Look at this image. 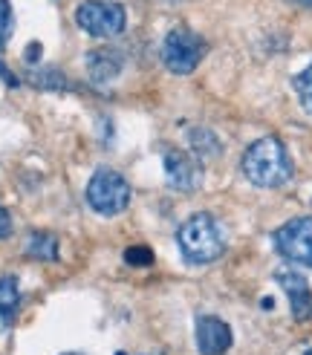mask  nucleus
I'll return each mask as SVG.
<instances>
[{
  "label": "nucleus",
  "mask_w": 312,
  "mask_h": 355,
  "mask_svg": "<svg viewBox=\"0 0 312 355\" xmlns=\"http://www.w3.org/2000/svg\"><path fill=\"white\" fill-rule=\"evenodd\" d=\"M243 173L257 188H281L292 180V156L277 136H263L252 141L243 153Z\"/></svg>",
  "instance_id": "nucleus-1"
},
{
  "label": "nucleus",
  "mask_w": 312,
  "mask_h": 355,
  "mask_svg": "<svg viewBox=\"0 0 312 355\" xmlns=\"http://www.w3.org/2000/svg\"><path fill=\"white\" fill-rule=\"evenodd\" d=\"M177 243H180V252L188 263L194 266H205V263H214L223 257L225 252V232L217 217L211 214H194L188 217L180 232H177Z\"/></svg>",
  "instance_id": "nucleus-2"
},
{
  "label": "nucleus",
  "mask_w": 312,
  "mask_h": 355,
  "mask_svg": "<svg viewBox=\"0 0 312 355\" xmlns=\"http://www.w3.org/2000/svg\"><path fill=\"white\" fill-rule=\"evenodd\" d=\"M87 205H90L96 214L101 217H119L121 211L130 205V185L121 173L110 171V168H101L90 176L87 182Z\"/></svg>",
  "instance_id": "nucleus-3"
},
{
  "label": "nucleus",
  "mask_w": 312,
  "mask_h": 355,
  "mask_svg": "<svg viewBox=\"0 0 312 355\" xmlns=\"http://www.w3.org/2000/svg\"><path fill=\"white\" fill-rule=\"evenodd\" d=\"M208 44L200 38L197 32H191L185 26L171 29L162 41V64L171 69L173 76H191L205 58Z\"/></svg>",
  "instance_id": "nucleus-4"
},
{
  "label": "nucleus",
  "mask_w": 312,
  "mask_h": 355,
  "mask_svg": "<svg viewBox=\"0 0 312 355\" xmlns=\"http://www.w3.org/2000/svg\"><path fill=\"white\" fill-rule=\"evenodd\" d=\"M76 24L93 38H116L128 24V12L113 0H84L76 9Z\"/></svg>",
  "instance_id": "nucleus-5"
},
{
  "label": "nucleus",
  "mask_w": 312,
  "mask_h": 355,
  "mask_svg": "<svg viewBox=\"0 0 312 355\" xmlns=\"http://www.w3.org/2000/svg\"><path fill=\"white\" fill-rule=\"evenodd\" d=\"M275 248L277 254L301 263L312 269V214L309 217H295L289 223H284L275 232Z\"/></svg>",
  "instance_id": "nucleus-6"
},
{
  "label": "nucleus",
  "mask_w": 312,
  "mask_h": 355,
  "mask_svg": "<svg viewBox=\"0 0 312 355\" xmlns=\"http://www.w3.org/2000/svg\"><path fill=\"white\" fill-rule=\"evenodd\" d=\"M165 176H168V185L173 191L191 193L202 185V165L194 153L168 150L165 153Z\"/></svg>",
  "instance_id": "nucleus-7"
},
{
  "label": "nucleus",
  "mask_w": 312,
  "mask_h": 355,
  "mask_svg": "<svg viewBox=\"0 0 312 355\" xmlns=\"http://www.w3.org/2000/svg\"><path fill=\"white\" fill-rule=\"evenodd\" d=\"M194 335H197L200 355H225L232 349V341H234L232 327L217 315H200Z\"/></svg>",
  "instance_id": "nucleus-8"
},
{
  "label": "nucleus",
  "mask_w": 312,
  "mask_h": 355,
  "mask_svg": "<svg viewBox=\"0 0 312 355\" xmlns=\"http://www.w3.org/2000/svg\"><path fill=\"white\" fill-rule=\"evenodd\" d=\"M275 280L289 297V309L295 321H309L312 318V289H309V280L295 272V269H277Z\"/></svg>",
  "instance_id": "nucleus-9"
},
{
  "label": "nucleus",
  "mask_w": 312,
  "mask_h": 355,
  "mask_svg": "<svg viewBox=\"0 0 312 355\" xmlns=\"http://www.w3.org/2000/svg\"><path fill=\"white\" fill-rule=\"evenodd\" d=\"M121 73V55L110 49H98L87 55V76L93 84H110Z\"/></svg>",
  "instance_id": "nucleus-10"
},
{
  "label": "nucleus",
  "mask_w": 312,
  "mask_h": 355,
  "mask_svg": "<svg viewBox=\"0 0 312 355\" xmlns=\"http://www.w3.org/2000/svg\"><path fill=\"white\" fill-rule=\"evenodd\" d=\"M17 306H21V286H17L15 275L0 277V329H9L17 318Z\"/></svg>",
  "instance_id": "nucleus-11"
},
{
  "label": "nucleus",
  "mask_w": 312,
  "mask_h": 355,
  "mask_svg": "<svg viewBox=\"0 0 312 355\" xmlns=\"http://www.w3.org/2000/svg\"><path fill=\"white\" fill-rule=\"evenodd\" d=\"M188 145H191V153H194L200 162H205V159H217L223 153L220 139L208 128H191L188 130Z\"/></svg>",
  "instance_id": "nucleus-12"
},
{
  "label": "nucleus",
  "mask_w": 312,
  "mask_h": 355,
  "mask_svg": "<svg viewBox=\"0 0 312 355\" xmlns=\"http://www.w3.org/2000/svg\"><path fill=\"white\" fill-rule=\"evenodd\" d=\"M26 254L35 260H58V240L49 232H32L26 240Z\"/></svg>",
  "instance_id": "nucleus-13"
},
{
  "label": "nucleus",
  "mask_w": 312,
  "mask_h": 355,
  "mask_svg": "<svg viewBox=\"0 0 312 355\" xmlns=\"http://www.w3.org/2000/svg\"><path fill=\"white\" fill-rule=\"evenodd\" d=\"M295 93H298V101H301V107L312 116V64L304 69L301 76H295Z\"/></svg>",
  "instance_id": "nucleus-14"
},
{
  "label": "nucleus",
  "mask_w": 312,
  "mask_h": 355,
  "mask_svg": "<svg viewBox=\"0 0 312 355\" xmlns=\"http://www.w3.org/2000/svg\"><path fill=\"white\" fill-rule=\"evenodd\" d=\"M29 81H32L35 87H44V90H64V87H67V81H64L52 67L41 69V73H32Z\"/></svg>",
  "instance_id": "nucleus-15"
},
{
  "label": "nucleus",
  "mask_w": 312,
  "mask_h": 355,
  "mask_svg": "<svg viewBox=\"0 0 312 355\" xmlns=\"http://www.w3.org/2000/svg\"><path fill=\"white\" fill-rule=\"evenodd\" d=\"M12 24H15V17H12V3L9 0H0V49H3L12 38Z\"/></svg>",
  "instance_id": "nucleus-16"
},
{
  "label": "nucleus",
  "mask_w": 312,
  "mask_h": 355,
  "mask_svg": "<svg viewBox=\"0 0 312 355\" xmlns=\"http://www.w3.org/2000/svg\"><path fill=\"white\" fill-rule=\"evenodd\" d=\"M125 260L130 266H150L153 254H150V248H145V245H133V248H128V252H125Z\"/></svg>",
  "instance_id": "nucleus-17"
},
{
  "label": "nucleus",
  "mask_w": 312,
  "mask_h": 355,
  "mask_svg": "<svg viewBox=\"0 0 312 355\" xmlns=\"http://www.w3.org/2000/svg\"><path fill=\"white\" fill-rule=\"evenodd\" d=\"M12 234V217H9V211L0 205V240H6Z\"/></svg>",
  "instance_id": "nucleus-18"
},
{
  "label": "nucleus",
  "mask_w": 312,
  "mask_h": 355,
  "mask_svg": "<svg viewBox=\"0 0 312 355\" xmlns=\"http://www.w3.org/2000/svg\"><path fill=\"white\" fill-rule=\"evenodd\" d=\"M41 55V46L38 44H29V49H26V61H35Z\"/></svg>",
  "instance_id": "nucleus-19"
},
{
  "label": "nucleus",
  "mask_w": 312,
  "mask_h": 355,
  "mask_svg": "<svg viewBox=\"0 0 312 355\" xmlns=\"http://www.w3.org/2000/svg\"><path fill=\"white\" fill-rule=\"evenodd\" d=\"M0 78H3L6 84H17V81H15V78H12L9 73H6V67H3V64H0Z\"/></svg>",
  "instance_id": "nucleus-20"
},
{
  "label": "nucleus",
  "mask_w": 312,
  "mask_h": 355,
  "mask_svg": "<svg viewBox=\"0 0 312 355\" xmlns=\"http://www.w3.org/2000/svg\"><path fill=\"white\" fill-rule=\"evenodd\" d=\"M289 3H295V6H304V9H312V0H289Z\"/></svg>",
  "instance_id": "nucleus-21"
},
{
  "label": "nucleus",
  "mask_w": 312,
  "mask_h": 355,
  "mask_svg": "<svg viewBox=\"0 0 312 355\" xmlns=\"http://www.w3.org/2000/svg\"><path fill=\"white\" fill-rule=\"evenodd\" d=\"M67 355H81V352H67Z\"/></svg>",
  "instance_id": "nucleus-22"
},
{
  "label": "nucleus",
  "mask_w": 312,
  "mask_h": 355,
  "mask_svg": "<svg viewBox=\"0 0 312 355\" xmlns=\"http://www.w3.org/2000/svg\"><path fill=\"white\" fill-rule=\"evenodd\" d=\"M304 355H312V349H306V352H304Z\"/></svg>",
  "instance_id": "nucleus-23"
}]
</instances>
